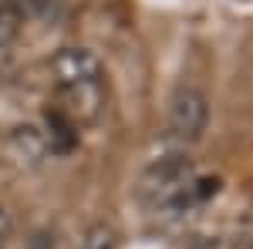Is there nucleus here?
Wrapping results in <instances>:
<instances>
[{
    "instance_id": "1",
    "label": "nucleus",
    "mask_w": 253,
    "mask_h": 249,
    "mask_svg": "<svg viewBox=\"0 0 253 249\" xmlns=\"http://www.w3.org/2000/svg\"><path fill=\"white\" fill-rule=\"evenodd\" d=\"M210 125V101L199 88H175V95L169 98V132L179 138V142H196L203 138Z\"/></svg>"
},
{
    "instance_id": "2",
    "label": "nucleus",
    "mask_w": 253,
    "mask_h": 249,
    "mask_svg": "<svg viewBox=\"0 0 253 249\" xmlns=\"http://www.w3.org/2000/svg\"><path fill=\"white\" fill-rule=\"evenodd\" d=\"M51 71H54V84H58V91H68V88H95L101 84V61H98L95 51H88V47H78V44H71V47H61L54 61H51Z\"/></svg>"
},
{
    "instance_id": "3",
    "label": "nucleus",
    "mask_w": 253,
    "mask_h": 249,
    "mask_svg": "<svg viewBox=\"0 0 253 249\" xmlns=\"http://www.w3.org/2000/svg\"><path fill=\"white\" fill-rule=\"evenodd\" d=\"M10 142H14V148L20 152V158H27V162H44L47 152H54L51 148V138L34 128V125H20L10 132Z\"/></svg>"
},
{
    "instance_id": "4",
    "label": "nucleus",
    "mask_w": 253,
    "mask_h": 249,
    "mask_svg": "<svg viewBox=\"0 0 253 249\" xmlns=\"http://www.w3.org/2000/svg\"><path fill=\"white\" fill-rule=\"evenodd\" d=\"M78 249H118V229L112 222H91L81 232Z\"/></svg>"
},
{
    "instance_id": "5",
    "label": "nucleus",
    "mask_w": 253,
    "mask_h": 249,
    "mask_svg": "<svg viewBox=\"0 0 253 249\" xmlns=\"http://www.w3.org/2000/svg\"><path fill=\"white\" fill-rule=\"evenodd\" d=\"M17 27H20V14L7 0H0V51L17 37Z\"/></svg>"
},
{
    "instance_id": "6",
    "label": "nucleus",
    "mask_w": 253,
    "mask_h": 249,
    "mask_svg": "<svg viewBox=\"0 0 253 249\" xmlns=\"http://www.w3.org/2000/svg\"><path fill=\"white\" fill-rule=\"evenodd\" d=\"M10 239H14V215L7 209H0V249H7Z\"/></svg>"
},
{
    "instance_id": "7",
    "label": "nucleus",
    "mask_w": 253,
    "mask_h": 249,
    "mask_svg": "<svg viewBox=\"0 0 253 249\" xmlns=\"http://www.w3.org/2000/svg\"><path fill=\"white\" fill-rule=\"evenodd\" d=\"M186 249H219V246H216L213 239H193V243H189Z\"/></svg>"
}]
</instances>
